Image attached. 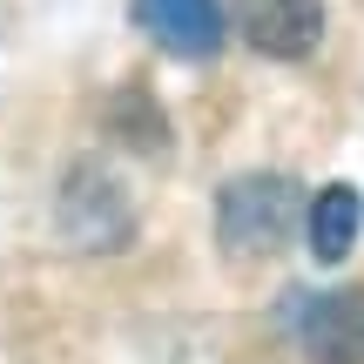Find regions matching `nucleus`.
Here are the masks:
<instances>
[{
    "mask_svg": "<svg viewBox=\"0 0 364 364\" xmlns=\"http://www.w3.org/2000/svg\"><path fill=\"white\" fill-rule=\"evenodd\" d=\"M297 223V182L290 176H236L216 196V230L230 257H277Z\"/></svg>",
    "mask_w": 364,
    "mask_h": 364,
    "instance_id": "nucleus-1",
    "label": "nucleus"
},
{
    "mask_svg": "<svg viewBox=\"0 0 364 364\" xmlns=\"http://www.w3.org/2000/svg\"><path fill=\"white\" fill-rule=\"evenodd\" d=\"M290 324H297V344L311 364H364V284L304 297Z\"/></svg>",
    "mask_w": 364,
    "mask_h": 364,
    "instance_id": "nucleus-2",
    "label": "nucleus"
},
{
    "mask_svg": "<svg viewBox=\"0 0 364 364\" xmlns=\"http://www.w3.org/2000/svg\"><path fill=\"white\" fill-rule=\"evenodd\" d=\"M236 27L270 61H304L324 41V0H230Z\"/></svg>",
    "mask_w": 364,
    "mask_h": 364,
    "instance_id": "nucleus-3",
    "label": "nucleus"
},
{
    "mask_svg": "<svg viewBox=\"0 0 364 364\" xmlns=\"http://www.w3.org/2000/svg\"><path fill=\"white\" fill-rule=\"evenodd\" d=\"M135 27L156 34L182 61H203V54L223 48V7L216 0H135Z\"/></svg>",
    "mask_w": 364,
    "mask_h": 364,
    "instance_id": "nucleus-4",
    "label": "nucleus"
},
{
    "mask_svg": "<svg viewBox=\"0 0 364 364\" xmlns=\"http://www.w3.org/2000/svg\"><path fill=\"white\" fill-rule=\"evenodd\" d=\"M304 230H311V257L317 263H344L364 230V196L351 182H331V189H317L311 216H304Z\"/></svg>",
    "mask_w": 364,
    "mask_h": 364,
    "instance_id": "nucleus-5",
    "label": "nucleus"
}]
</instances>
